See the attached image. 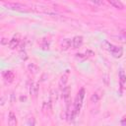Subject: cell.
Returning a JSON list of instances; mask_svg holds the SVG:
<instances>
[{"label": "cell", "instance_id": "6da1fadb", "mask_svg": "<svg viewBox=\"0 0 126 126\" xmlns=\"http://www.w3.org/2000/svg\"><path fill=\"white\" fill-rule=\"evenodd\" d=\"M84 96H85V89L82 88L77 96H76V99H75V103H74V108L72 110V114H71V117H70V120H73L75 115L80 111L81 107H82V104H83V100H84Z\"/></svg>", "mask_w": 126, "mask_h": 126}, {"label": "cell", "instance_id": "7a4b0ae2", "mask_svg": "<svg viewBox=\"0 0 126 126\" xmlns=\"http://www.w3.org/2000/svg\"><path fill=\"white\" fill-rule=\"evenodd\" d=\"M103 45H104L105 49H107V50L112 54L113 57H115V58H120V57L122 56V54H123V49H122V47L113 45V44H111V43H109V42H104Z\"/></svg>", "mask_w": 126, "mask_h": 126}, {"label": "cell", "instance_id": "3957f363", "mask_svg": "<svg viewBox=\"0 0 126 126\" xmlns=\"http://www.w3.org/2000/svg\"><path fill=\"white\" fill-rule=\"evenodd\" d=\"M4 6L9 9V10H13V11H18V12H28V9L26 6L20 4V3H5Z\"/></svg>", "mask_w": 126, "mask_h": 126}, {"label": "cell", "instance_id": "277c9868", "mask_svg": "<svg viewBox=\"0 0 126 126\" xmlns=\"http://www.w3.org/2000/svg\"><path fill=\"white\" fill-rule=\"evenodd\" d=\"M2 76H3V79H4V81H5L6 83H12V82L14 81V78H15L14 73H13L12 71H10V70L3 72Z\"/></svg>", "mask_w": 126, "mask_h": 126}, {"label": "cell", "instance_id": "5b68a950", "mask_svg": "<svg viewBox=\"0 0 126 126\" xmlns=\"http://www.w3.org/2000/svg\"><path fill=\"white\" fill-rule=\"evenodd\" d=\"M83 44V36L82 35H76L72 38V47L78 48Z\"/></svg>", "mask_w": 126, "mask_h": 126}, {"label": "cell", "instance_id": "8992f818", "mask_svg": "<svg viewBox=\"0 0 126 126\" xmlns=\"http://www.w3.org/2000/svg\"><path fill=\"white\" fill-rule=\"evenodd\" d=\"M119 84L122 90L126 89V74L124 73L122 69H120L119 71Z\"/></svg>", "mask_w": 126, "mask_h": 126}, {"label": "cell", "instance_id": "52a82bcc", "mask_svg": "<svg viewBox=\"0 0 126 126\" xmlns=\"http://www.w3.org/2000/svg\"><path fill=\"white\" fill-rule=\"evenodd\" d=\"M19 43H20V37H19V36H14L12 39H10L8 45H9V48L15 49L16 47H18Z\"/></svg>", "mask_w": 126, "mask_h": 126}, {"label": "cell", "instance_id": "ba28073f", "mask_svg": "<svg viewBox=\"0 0 126 126\" xmlns=\"http://www.w3.org/2000/svg\"><path fill=\"white\" fill-rule=\"evenodd\" d=\"M71 46H72V39H70V38H64L61 41V48L63 50H67Z\"/></svg>", "mask_w": 126, "mask_h": 126}, {"label": "cell", "instance_id": "9c48e42d", "mask_svg": "<svg viewBox=\"0 0 126 126\" xmlns=\"http://www.w3.org/2000/svg\"><path fill=\"white\" fill-rule=\"evenodd\" d=\"M8 124L10 126H16L17 125V118H16V115L14 112H10L9 113V116H8Z\"/></svg>", "mask_w": 126, "mask_h": 126}, {"label": "cell", "instance_id": "30bf717a", "mask_svg": "<svg viewBox=\"0 0 126 126\" xmlns=\"http://www.w3.org/2000/svg\"><path fill=\"white\" fill-rule=\"evenodd\" d=\"M107 1H108V3H109L111 6H113V7L116 8V9L122 10V9L124 8V5H123L119 0H107Z\"/></svg>", "mask_w": 126, "mask_h": 126}, {"label": "cell", "instance_id": "8fae6325", "mask_svg": "<svg viewBox=\"0 0 126 126\" xmlns=\"http://www.w3.org/2000/svg\"><path fill=\"white\" fill-rule=\"evenodd\" d=\"M62 94H63V97H64L66 103L68 104V103H69V98H70V94H71V89L66 86V87L63 89V93H62Z\"/></svg>", "mask_w": 126, "mask_h": 126}, {"label": "cell", "instance_id": "7c38bea8", "mask_svg": "<svg viewBox=\"0 0 126 126\" xmlns=\"http://www.w3.org/2000/svg\"><path fill=\"white\" fill-rule=\"evenodd\" d=\"M67 78H68V77H67L66 74H64V75L60 78V80H59V87H60V89L63 90V89L66 87V84H67V81H68Z\"/></svg>", "mask_w": 126, "mask_h": 126}, {"label": "cell", "instance_id": "4fadbf2b", "mask_svg": "<svg viewBox=\"0 0 126 126\" xmlns=\"http://www.w3.org/2000/svg\"><path fill=\"white\" fill-rule=\"evenodd\" d=\"M28 69H29V71H30L31 73L35 74V73H37V71H38V66L35 65L34 63H32V64H29Z\"/></svg>", "mask_w": 126, "mask_h": 126}, {"label": "cell", "instance_id": "5bb4252c", "mask_svg": "<svg viewBox=\"0 0 126 126\" xmlns=\"http://www.w3.org/2000/svg\"><path fill=\"white\" fill-rule=\"evenodd\" d=\"M37 91H38V87H37V85H36V84H32V85H31V89H30L31 94L36 95V94H37Z\"/></svg>", "mask_w": 126, "mask_h": 126}, {"label": "cell", "instance_id": "9a60e30c", "mask_svg": "<svg viewBox=\"0 0 126 126\" xmlns=\"http://www.w3.org/2000/svg\"><path fill=\"white\" fill-rule=\"evenodd\" d=\"M20 57H21V59H23V60H27V59H28V56H27V53H26L25 50H23V49L20 50Z\"/></svg>", "mask_w": 126, "mask_h": 126}, {"label": "cell", "instance_id": "2e32d148", "mask_svg": "<svg viewBox=\"0 0 126 126\" xmlns=\"http://www.w3.org/2000/svg\"><path fill=\"white\" fill-rule=\"evenodd\" d=\"M91 100H92V102H97L98 101V95L96 94H94L91 97Z\"/></svg>", "mask_w": 126, "mask_h": 126}, {"label": "cell", "instance_id": "e0dca14e", "mask_svg": "<svg viewBox=\"0 0 126 126\" xmlns=\"http://www.w3.org/2000/svg\"><path fill=\"white\" fill-rule=\"evenodd\" d=\"M89 1L92 2L94 5H102L103 4V1L102 0H89Z\"/></svg>", "mask_w": 126, "mask_h": 126}, {"label": "cell", "instance_id": "ac0fdd59", "mask_svg": "<svg viewBox=\"0 0 126 126\" xmlns=\"http://www.w3.org/2000/svg\"><path fill=\"white\" fill-rule=\"evenodd\" d=\"M27 124H28V125H34V124H35L34 119H33V118H30V120L27 122Z\"/></svg>", "mask_w": 126, "mask_h": 126}, {"label": "cell", "instance_id": "d6986e66", "mask_svg": "<svg viewBox=\"0 0 126 126\" xmlns=\"http://www.w3.org/2000/svg\"><path fill=\"white\" fill-rule=\"evenodd\" d=\"M1 43H2V44H8L9 42H8V39H7V38H2Z\"/></svg>", "mask_w": 126, "mask_h": 126}, {"label": "cell", "instance_id": "ffe728a7", "mask_svg": "<svg viewBox=\"0 0 126 126\" xmlns=\"http://www.w3.org/2000/svg\"><path fill=\"white\" fill-rule=\"evenodd\" d=\"M123 36L126 38V31H124V32H123Z\"/></svg>", "mask_w": 126, "mask_h": 126}]
</instances>
